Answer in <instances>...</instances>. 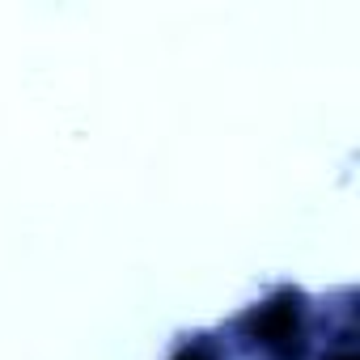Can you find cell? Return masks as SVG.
<instances>
[{
  "label": "cell",
  "mask_w": 360,
  "mask_h": 360,
  "mask_svg": "<svg viewBox=\"0 0 360 360\" xmlns=\"http://www.w3.org/2000/svg\"><path fill=\"white\" fill-rule=\"evenodd\" d=\"M178 360H208V356H204V352H183Z\"/></svg>",
  "instance_id": "cell-1"
},
{
  "label": "cell",
  "mask_w": 360,
  "mask_h": 360,
  "mask_svg": "<svg viewBox=\"0 0 360 360\" xmlns=\"http://www.w3.org/2000/svg\"><path fill=\"white\" fill-rule=\"evenodd\" d=\"M339 360H352V356H339Z\"/></svg>",
  "instance_id": "cell-2"
}]
</instances>
